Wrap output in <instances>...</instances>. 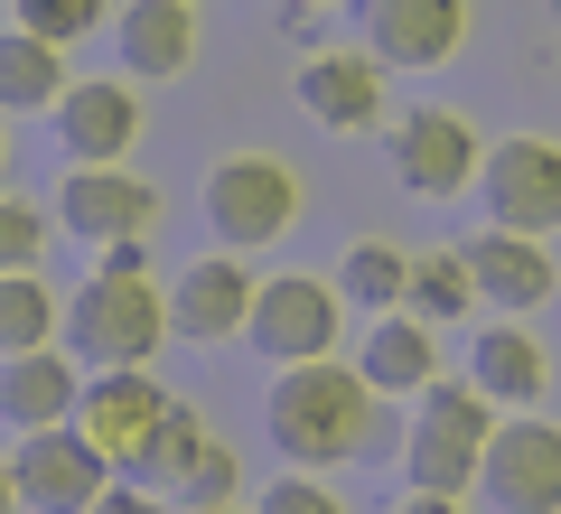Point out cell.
<instances>
[{
	"label": "cell",
	"instance_id": "6da1fadb",
	"mask_svg": "<svg viewBox=\"0 0 561 514\" xmlns=\"http://www.w3.org/2000/svg\"><path fill=\"white\" fill-rule=\"evenodd\" d=\"M375 384L356 375V365H280L272 393H262V421H272L280 458L290 468H346V458H365V439H375Z\"/></svg>",
	"mask_w": 561,
	"mask_h": 514
},
{
	"label": "cell",
	"instance_id": "7a4b0ae2",
	"mask_svg": "<svg viewBox=\"0 0 561 514\" xmlns=\"http://www.w3.org/2000/svg\"><path fill=\"white\" fill-rule=\"evenodd\" d=\"M66 346H76V365H94V375H140V365L169 346V281H150V262H140V272L76 281Z\"/></svg>",
	"mask_w": 561,
	"mask_h": 514
},
{
	"label": "cell",
	"instance_id": "3957f363",
	"mask_svg": "<svg viewBox=\"0 0 561 514\" xmlns=\"http://www.w3.org/2000/svg\"><path fill=\"white\" fill-rule=\"evenodd\" d=\"M197 197H206V225H216V253H262L309 216V179L272 150H225Z\"/></svg>",
	"mask_w": 561,
	"mask_h": 514
},
{
	"label": "cell",
	"instance_id": "277c9868",
	"mask_svg": "<svg viewBox=\"0 0 561 514\" xmlns=\"http://www.w3.org/2000/svg\"><path fill=\"white\" fill-rule=\"evenodd\" d=\"M496 402L478 393V384H431L412 412V439H402V487L412 495H468L486 468V439H496Z\"/></svg>",
	"mask_w": 561,
	"mask_h": 514
},
{
	"label": "cell",
	"instance_id": "5b68a950",
	"mask_svg": "<svg viewBox=\"0 0 561 514\" xmlns=\"http://www.w3.org/2000/svg\"><path fill=\"white\" fill-rule=\"evenodd\" d=\"M131 487H150V495H169L179 514H206V505H234V487H243V468H234V449L216 439V421L206 412H169L160 421V439L140 449V468H131Z\"/></svg>",
	"mask_w": 561,
	"mask_h": 514
},
{
	"label": "cell",
	"instance_id": "8992f818",
	"mask_svg": "<svg viewBox=\"0 0 561 514\" xmlns=\"http://www.w3.org/2000/svg\"><path fill=\"white\" fill-rule=\"evenodd\" d=\"M337 328H346V299L337 281H309V272H280L253 290V356L262 365H328L337 356Z\"/></svg>",
	"mask_w": 561,
	"mask_h": 514
},
{
	"label": "cell",
	"instance_id": "52a82bcc",
	"mask_svg": "<svg viewBox=\"0 0 561 514\" xmlns=\"http://www.w3.org/2000/svg\"><path fill=\"white\" fill-rule=\"evenodd\" d=\"M478 187H486V216H496L505 235H542V243L561 235V140H542V132L486 140Z\"/></svg>",
	"mask_w": 561,
	"mask_h": 514
},
{
	"label": "cell",
	"instance_id": "ba28073f",
	"mask_svg": "<svg viewBox=\"0 0 561 514\" xmlns=\"http://www.w3.org/2000/svg\"><path fill=\"white\" fill-rule=\"evenodd\" d=\"M10 477H20V514H94L103 487H113V458H103L76 421H57V431L20 439Z\"/></svg>",
	"mask_w": 561,
	"mask_h": 514
},
{
	"label": "cell",
	"instance_id": "9c48e42d",
	"mask_svg": "<svg viewBox=\"0 0 561 514\" xmlns=\"http://www.w3.org/2000/svg\"><path fill=\"white\" fill-rule=\"evenodd\" d=\"M47 216H57L76 243L113 253V243H150V235H160V187L131 179V169H66Z\"/></svg>",
	"mask_w": 561,
	"mask_h": 514
},
{
	"label": "cell",
	"instance_id": "30bf717a",
	"mask_svg": "<svg viewBox=\"0 0 561 514\" xmlns=\"http://www.w3.org/2000/svg\"><path fill=\"white\" fill-rule=\"evenodd\" d=\"M478 487L496 495L505 514H561V421H542V412H505L496 439H486Z\"/></svg>",
	"mask_w": 561,
	"mask_h": 514
},
{
	"label": "cell",
	"instance_id": "8fae6325",
	"mask_svg": "<svg viewBox=\"0 0 561 514\" xmlns=\"http://www.w3.org/2000/svg\"><path fill=\"white\" fill-rule=\"evenodd\" d=\"M486 169V140L468 113H440V103H421V113L393 122V179L412 197H459L468 179Z\"/></svg>",
	"mask_w": 561,
	"mask_h": 514
},
{
	"label": "cell",
	"instance_id": "7c38bea8",
	"mask_svg": "<svg viewBox=\"0 0 561 514\" xmlns=\"http://www.w3.org/2000/svg\"><path fill=\"white\" fill-rule=\"evenodd\" d=\"M179 412V393H160V384H150V365H140V375H94L84 384V402H76V431L94 439L103 458H113L122 477L140 468V449H150V439H160V421Z\"/></svg>",
	"mask_w": 561,
	"mask_h": 514
},
{
	"label": "cell",
	"instance_id": "4fadbf2b",
	"mask_svg": "<svg viewBox=\"0 0 561 514\" xmlns=\"http://www.w3.org/2000/svg\"><path fill=\"white\" fill-rule=\"evenodd\" d=\"M253 290L262 281L243 272V253H197L179 281H169V336L187 346H225V336L253 328Z\"/></svg>",
	"mask_w": 561,
	"mask_h": 514
},
{
	"label": "cell",
	"instance_id": "5bb4252c",
	"mask_svg": "<svg viewBox=\"0 0 561 514\" xmlns=\"http://www.w3.org/2000/svg\"><path fill=\"white\" fill-rule=\"evenodd\" d=\"M131 140H140V94H131L122 76L66 84V103H57V150H66V169H122Z\"/></svg>",
	"mask_w": 561,
	"mask_h": 514
},
{
	"label": "cell",
	"instance_id": "9a60e30c",
	"mask_svg": "<svg viewBox=\"0 0 561 514\" xmlns=\"http://www.w3.org/2000/svg\"><path fill=\"white\" fill-rule=\"evenodd\" d=\"M290 94H300V113L328 122V132H375L383 122V66L365 57V47H309L300 76H290Z\"/></svg>",
	"mask_w": 561,
	"mask_h": 514
},
{
	"label": "cell",
	"instance_id": "2e32d148",
	"mask_svg": "<svg viewBox=\"0 0 561 514\" xmlns=\"http://www.w3.org/2000/svg\"><path fill=\"white\" fill-rule=\"evenodd\" d=\"M375 66H449L468 47V0H365Z\"/></svg>",
	"mask_w": 561,
	"mask_h": 514
},
{
	"label": "cell",
	"instance_id": "e0dca14e",
	"mask_svg": "<svg viewBox=\"0 0 561 514\" xmlns=\"http://www.w3.org/2000/svg\"><path fill=\"white\" fill-rule=\"evenodd\" d=\"M459 253H468V272H478V299H496L505 318H534L542 299L561 290L552 243H542V235H505V225H486V235H468Z\"/></svg>",
	"mask_w": 561,
	"mask_h": 514
},
{
	"label": "cell",
	"instance_id": "ac0fdd59",
	"mask_svg": "<svg viewBox=\"0 0 561 514\" xmlns=\"http://www.w3.org/2000/svg\"><path fill=\"white\" fill-rule=\"evenodd\" d=\"M468 384H478L496 412H542L552 356H542V336L524 328V318H496V328H478V346H468Z\"/></svg>",
	"mask_w": 561,
	"mask_h": 514
},
{
	"label": "cell",
	"instance_id": "d6986e66",
	"mask_svg": "<svg viewBox=\"0 0 561 514\" xmlns=\"http://www.w3.org/2000/svg\"><path fill=\"white\" fill-rule=\"evenodd\" d=\"M356 375L375 384V393H431L440 384V328H421L412 309H383V318H365V356H356Z\"/></svg>",
	"mask_w": 561,
	"mask_h": 514
},
{
	"label": "cell",
	"instance_id": "ffe728a7",
	"mask_svg": "<svg viewBox=\"0 0 561 514\" xmlns=\"http://www.w3.org/2000/svg\"><path fill=\"white\" fill-rule=\"evenodd\" d=\"M113 38H122V66H131L140 84L187 76V66H197V0H131L113 20Z\"/></svg>",
	"mask_w": 561,
	"mask_h": 514
},
{
	"label": "cell",
	"instance_id": "44dd1931",
	"mask_svg": "<svg viewBox=\"0 0 561 514\" xmlns=\"http://www.w3.org/2000/svg\"><path fill=\"white\" fill-rule=\"evenodd\" d=\"M76 402H84V375L57 356V346L0 365V421H10L20 439H28V431H57V421H76Z\"/></svg>",
	"mask_w": 561,
	"mask_h": 514
},
{
	"label": "cell",
	"instance_id": "7402d4cb",
	"mask_svg": "<svg viewBox=\"0 0 561 514\" xmlns=\"http://www.w3.org/2000/svg\"><path fill=\"white\" fill-rule=\"evenodd\" d=\"M66 103V47L38 28H0V113H57Z\"/></svg>",
	"mask_w": 561,
	"mask_h": 514
},
{
	"label": "cell",
	"instance_id": "603a6c76",
	"mask_svg": "<svg viewBox=\"0 0 561 514\" xmlns=\"http://www.w3.org/2000/svg\"><path fill=\"white\" fill-rule=\"evenodd\" d=\"M402 309H412L421 328H459V318L478 309V272H468V253H412Z\"/></svg>",
	"mask_w": 561,
	"mask_h": 514
},
{
	"label": "cell",
	"instance_id": "cb8c5ba5",
	"mask_svg": "<svg viewBox=\"0 0 561 514\" xmlns=\"http://www.w3.org/2000/svg\"><path fill=\"white\" fill-rule=\"evenodd\" d=\"M402 281H412V253L402 243H383V235H356L346 243V262H337V299H356V309H402Z\"/></svg>",
	"mask_w": 561,
	"mask_h": 514
},
{
	"label": "cell",
	"instance_id": "d4e9b609",
	"mask_svg": "<svg viewBox=\"0 0 561 514\" xmlns=\"http://www.w3.org/2000/svg\"><path fill=\"white\" fill-rule=\"evenodd\" d=\"M57 336V290L38 272H0V356H38Z\"/></svg>",
	"mask_w": 561,
	"mask_h": 514
},
{
	"label": "cell",
	"instance_id": "484cf974",
	"mask_svg": "<svg viewBox=\"0 0 561 514\" xmlns=\"http://www.w3.org/2000/svg\"><path fill=\"white\" fill-rule=\"evenodd\" d=\"M47 206H28V197H10L0 187V272H38V253H47Z\"/></svg>",
	"mask_w": 561,
	"mask_h": 514
},
{
	"label": "cell",
	"instance_id": "4316f807",
	"mask_svg": "<svg viewBox=\"0 0 561 514\" xmlns=\"http://www.w3.org/2000/svg\"><path fill=\"white\" fill-rule=\"evenodd\" d=\"M103 10H113V0H10V20L38 28V38H57V47H76L84 28H103Z\"/></svg>",
	"mask_w": 561,
	"mask_h": 514
},
{
	"label": "cell",
	"instance_id": "83f0119b",
	"mask_svg": "<svg viewBox=\"0 0 561 514\" xmlns=\"http://www.w3.org/2000/svg\"><path fill=\"white\" fill-rule=\"evenodd\" d=\"M253 514H346V495L328 487V477H309V468H280L272 487L253 495Z\"/></svg>",
	"mask_w": 561,
	"mask_h": 514
},
{
	"label": "cell",
	"instance_id": "f1b7e54d",
	"mask_svg": "<svg viewBox=\"0 0 561 514\" xmlns=\"http://www.w3.org/2000/svg\"><path fill=\"white\" fill-rule=\"evenodd\" d=\"M94 514H179V505H169V495H150V487H131V477H113Z\"/></svg>",
	"mask_w": 561,
	"mask_h": 514
},
{
	"label": "cell",
	"instance_id": "f546056e",
	"mask_svg": "<svg viewBox=\"0 0 561 514\" xmlns=\"http://www.w3.org/2000/svg\"><path fill=\"white\" fill-rule=\"evenodd\" d=\"M393 514H468V505H459V495H402Z\"/></svg>",
	"mask_w": 561,
	"mask_h": 514
},
{
	"label": "cell",
	"instance_id": "4dcf8cb0",
	"mask_svg": "<svg viewBox=\"0 0 561 514\" xmlns=\"http://www.w3.org/2000/svg\"><path fill=\"white\" fill-rule=\"evenodd\" d=\"M0 514H20V477L10 468H0Z\"/></svg>",
	"mask_w": 561,
	"mask_h": 514
},
{
	"label": "cell",
	"instance_id": "1f68e13d",
	"mask_svg": "<svg viewBox=\"0 0 561 514\" xmlns=\"http://www.w3.org/2000/svg\"><path fill=\"white\" fill-rule=\"evenodd\" d=\"M0 179H10V122H0Z\"/></svg>",
	"mask_w": 561,
	"mask_h": 514
},
{
	"label": "cell",
	"instance_id": "d6a6232c",
	"mask_svg": "<svg viewBox=\"0 0 561 514\" xmlns=\"http://www.w3.org/2000/svg\"><path fill=\"white\" fill-rule=\"evenodd\" d=\"M300 10H346V0H300Z\"/></svg>",
	"mask_w": 561,
	"mask_h": 514
},
{
	"label": "cell",
	"instance_id": "836d02e7",
	"mask_svg": "<svg viewBox=\"0 0 561 514\" xmlns=\"http://www.w3.org/2000/svg\"><path fill=\"white\" fill-rule=\"evenodd\" d=\"M206 514H253V505H206Z\"/></svg>",
	"mask_w": 561,
	"mask_h": 514
},
{
	"label": "cell",
	"instance_id": "e575fe53",
	"mask_svg": "<svg viewBox=\"0 0 561 514\" xmlns=\"http://www.w3.org/2000/svg\"><path fill=\"white\" fill-rule=\"evenodd\" d=\"M552 20H561V0H552Z\"/></svg>",
	"mask_w": 561,
	"mask_h": 514
}]
</instances>
